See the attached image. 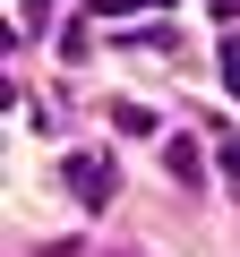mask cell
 <instances>
[{
	"label": "cell",
	"instance_id": "obj_1",
	"mask_svg": "<svg viewBox=\"0 0 240 257\" xmlns=\"http://www.w3.org/2000/svg\"><path fill=\"white\" fill-rule=\"evenodd\" d=\"M69 180H77L86 206H111V163H103V155H69Z\"/></svg>",
	"mask_w": 240,
	"mask_h": 257
},
{
	"label": "cell",
	"instance_id": "obj_2",
	"mask_svg": "<svg viewBox=\"0 0 240 257\" xmlns=\"http://www.w3.org/2000/svg\"><path fill=\"white\" fill-rule=\"evenodd\" d=\"M223 86H231V103H240V35H223Z\"/></svg>",
	"mask_w": 240,
	"mask_h": 257
},
{
	"label": "cell",
	"instance_id": "obj_3",
	"mask_svg": "<svg viewBox=\"0 0 240 257\" xmlns=\"http://www.w3.org/2000/svg\"><path fill=\"white\" fill-rule=\"evenodd\" d=\"M223 163H231V172H240V138H231V146H223Z\"/></svg>",
	"mask_w": 240,
	"mask_h": 257
}]
</instances>
